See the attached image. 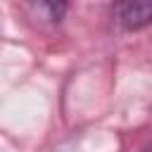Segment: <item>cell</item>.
<instances>
[{
    "instance_id": "7a4b0ae2",
    "label": "cell",
    "mask_w": 152,
    "mask_h": 152,
    "mask_svg": "<svg viewBox=\"0 0 152 152\" xmlns=\"http://www.w3.org/2000/svg\"><path fill=\"white\" fill-rule=\"evenodd\" d=\"M24 10L40 24H59L64 19L69 5L66 2H28V5H24Z\"/></svg>"
},
{
    "instance_id": "6da1fadb",
    "label": "cell",
    "mask_w": 152,
    "mask_h": 152,
    "mask_svg": "<svg viewBox=\"0 0 152 152\" xmlns=\"http://www.w3.org/2000/svg\"><path fill=\"white\" fill-rule=\"evenodd\" d=\"M112 19L121 31H140L152 24V0L116 2L112 7Z\"/></svg>"
},
{
    "instance_id": "3957f363",
    "label": "cell",
    "mask_w": 152,
    "mask_h": 152,
    "mask_svg": "<svg viewBox=\"0 0 152 152\" xmlns=\"http://www.w3.org/2000/svg\"><path fill=\"white\" fill-rule=\"evenodd\" d=\"M145 152H152V147H147V150H145Z\"/></svg>"
}]
</instances>
